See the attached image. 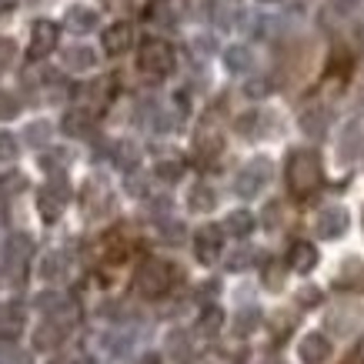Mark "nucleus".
Segmentation results:
<instances>
[{
	"label": "nucleus",
	"instance_id": "f257e3e1",
	"mask_svg": "<svg viewBox=\"0 0 364 364\" xmlns=\"http://www.w3.org/2000/svg\"><path fill=\"white\" fill-rule=\"evenodd\" d=\"M321 161L314 151H294L287 157V188L294 198H311L314 191L321 188Z\"/></svg>",
	"mask_w": 364,
	"mask_h": 364
},
{
	"label": "nucleus",
	"instance_id": "f03ea898",
	"mask_svg": "<svg viewBox=\"0 0 364 364\" xmlns=\"http://www.w3.org/2000/svg\"><path fill=\"white\" fill-rule=\"evenodd\" d=\"M137 291L144 298H164L171 284H174V267L167 261H157V257H147L141 267H137Z\"/></svg>",
	"mask_w": 364,
	"mask_h": 364
},
{
	"label": "nucleus",
	"instance_id": "7ed1b4c3",
	"mask_svg": "<svg viewBox=\"0 0 364 364\" xmlns=\"http://www.w3.org/2000/svg\"><path fill=\"white\" fill-rule=\"evenodd\" d=\"M174 47L161 41V37H151V41H144L141 44V54H137V64H141L144 74H151V77H167L171 70H174Z\"/></svg>",
	"mask_w": 364,
	"mask_h": 364
},
{
	"label": "nucleus",
	"instance_id": "20e7f679",
	"mask_svg": "<svg viewBox=\"0 0 364 364\" xmlns=\"http://www.w3.org/2000/svg\"><path fill=\"white\" fill-rule=\"evenodd\" d=\"M267 181H271V161H264V157H254L251 164L237 174V181H234V194H237V198H244V200H251V198H257V194L264 191Z\"/></svg>",
	"mask_w": 364,
	"mask_h": 364
},
{
	"label": "nucleus",
	"instance_id": "39448f33",
	"mask_svg": "<svg viewBox=\"0 0 364 364\" xmlns=\"http://www.w3.org/2000/svg\"><path fill=\"white\" fill-rule=\"evenodd\" d=\"M221 247H224V231L218 228V224H204V228H198V234H194V254H198L200 264H218Z\"/></svg>",
	"mask_w": 364,
	"mask_h": 364
},
{
	"label": "nucleus",
	"instance_id": "423d86ee",
	"mask_svg": "<svg viewBox=\"0 0 364 364\" xmlns=\"http://www.w3.org/2000/svg\"><path fill=\"white\" fill-rule=\"evenodd\" d=\"M348 228H351V218H348L344 208H324L318 214V221H314V231H318V237H324V241L341 237Z\"/></svg>",
	"mask_w": 364,
	"mask_h": 364
},
{
	"label": "nucleus",
	"instance_id": "0eeeda50",
	"mask_svg": "<svg viewBox=\"0 0 364 364\" xmlns=\"http://www.w3.org/2000/svg\"><path fill=\"white\" fill-rule=\"evenodd\" d=\"M298 358H301V364H328V358H331V341L321 331H308L298 344Z\"/></svg>",
	"mask_w": 364,
	"mask_h": 364
},
{
	"label": "nucleus",
	"instance_id": "6e6552de",
	"mask_svg": "<svg viewBox=\"0 0 364 364\" xmlns=\"http://www.w3.org/2000/svg\"><path fill=\"white\" fill-rule=\"evenodd\" d=\"M57 23H50V21H37L31 27V57L33 60H41V57H47V54H54L57 50Z\"/></svg>",
	"mask_w": 364,
	"mask_h": 364
},
{
	"label": "nucleus",
	"instance_id": "1a4fd4ad",
	"mask_svg": "<svg viewBox=\"0 0 364 364\" xmlns=\"http://www.w3.org/2000/svg\"><path fill=\"white\" fill-rule=\"evenodd\" d=\"M67 328H70V324H64V321H57V318L44 321V324L33 331V348H37V351H57L67 338Z\"/></svg>",
	"mask_w": 364,
	"mask_h": 364
},
{
	"label": "nucleus",
	"instance_id": "9d476101",
	"mask_svg": "<svg viewBox=\"0 0 364 364\" xmlns=\"http://www.w3.org/2000/svg\"><path fill=\"white\" fill-rule=\"evenodd\" d=\"M287 267L298 271V274H311L318 267V247L311 241H294L287 251Z\"/></svg>",
	"mask_w": 364,
	"mask_h": 364
},
{
	"label": "nucleus",
	"instance_id": "9b49d317",
	"mask_svg": "<svg viewBox=\"0 0 364 364\" xmlns=\"http://www.w3.org/2000/svg\"><path fill=\"white\" fill-rule=\"evenodd\" d=\"M131 44H134V27L131 23H114V27H107L104 31V50L111 57H121V54H127L131 50Z\"/></svg>",
	"mask_w": 364,
	"mask_h": 364
},
{
	"label": "nucleus",
	"instance_id": "f8f14e48",
	"mask_svg": "<svg viewBox=\"0 0 364 364\" xmlns=\"http://www.w3.org/2000/svg\"><path fill=\"white\" fill-rule=\"evenodd\" d=\"M221 147H224V141H221V134L214 131L210 124H204L198 134H194V154H198V161H214V157L221 154Z\"/></svg>",
	"mask_w": 364,
	"mask_h": 364
},
{
	"label": "nucleus",
	"instance_id": "ddd939ff",
	"mask_svg": "<svg viewBox=\"0 0 364 364\" xmlns=\"http://www.w3.org/2000/svg\"><path fill=\"white\" fill-rule=\"evenodd\" d=\"M23 331V304H7V308H0V338H7L14 341L17 334Z\"/></svg>",
	"mask_w": 364,
	"mask_h": 364
},
{
	"label": "nucleus",
	"instance_id": "4468645a",
	"mask_svg": "<svg viewBox=\"0 0 364 364\" xmlns=\"http://www.w3.org/2000/svg\"><path fill=\"white\" fill-rule=\"evenodd\" d=\"M224 328V311L218 308V304H208V308L198 314V321H194V331L200 334V338H214V334H221Z\"/></svg>",
	"mask_w": 364,
	"mask_h": 364
},
{
	"label": "nucleus",
	"instance_id": "2eb2a0df",
	"mask_svg": "<svg viewBox=\"0 0 364 364\" xmlns=\"http://www.w3.org/2000/svg\"><path fill=\"white\" fill-rule=\"evenodd\" d=\"M64 27L67 31H74V33H90V31H97V14L90 11V7H70L64 17Z\"/></svg>",
	"mask_w": 364,
	"mask_h": 364
},
{
	"label": "nucleus",
	"instance_id": "dca6fc26",
	"mask_svg": "<svg viewBox=\"0 0 364 364\" xmlns=\"http://www.w3.org/2000/svg\"><path fill=\"white\" fill-rule=\"evenodd\" d=\"M64 204L67 200L57 194V191H50V188H44L41 194H37V210H41V218H44L47 224H54L60 214H64Z\"/></svg>",
	"mask_w": 364,
	"mask_h": 364
},
{
	"label": "nucleus",
	"instance_id": "f3484780",
	"mask_svg": "<svg viewBox=\"0 0 364 364\" xmlns=\"http://www.w3.org/2000/svg\"><path fill=\"white\" fill-rule=\"evenodd\" d=\"M257 228L251 210H231L228 218H224V234H231V237H247V234Z\"/></svg>",
	"mask_w": 364,
	"mask_h": 364
},
{
	"label": "nucleus",
	"instance_id": "a211bd4d",
	"mask_svg": "<svg viewBox=\"0 0 364 364\" xmlns=\"http://www.w3.org/2000/svg\"><path fill=\"white\" fill-rule=\"evenodd\" d=\"M90 127H94V124H90V111H84V107H80V111H67L64 121H60V131H64L67 137H87Z\"/></svg>",
	"mask_w": 364,
	"mask_h": 364
},
{
	"label": "nucleus",
	"instance_id": "6ab92c4d",
	"mask_svg": "<svg viewBox=\"0 0 364 364\" xmlns=\"http://www.w3.org/2000/svg\"><path fill=\"white\" fill-rule=\"evenodd\" d=\"M4 251H7V261L14 267H23V261H31V254H33V241L27 234H11V241H7Z\"/></svg>",
	"mask_w": 364,
	"mask_h": 364
},
{
	"label": "nucleus",
	"instance_id": "aec40b11",
	"mask_svg": "<svg viewBox=\"0 0 364 364\" xmlns=\"http://www.w3.org/2000/svg\"><path fill=\"white\" fill-rule=\"evenodd\" d=\"M188 208L194 214H210V210L218 208V194L208 188V184H194L188 194Z\"/></svg>",
	"mask_w": 364,
	"mask_h": 364
},
{
	"label": "nucleus",
	"instance_id": "412c9836",
	"mask_svg": "<svg viewBox=\"0 0 364 364\" xmlns=\"http://www.w3.org/2000/svg\"><path fill=\"white\" fill-rule=\"evenodd\" d=\"M257 324H261V308L257 304H247V308H241L237 314H234V334L237 338H247V334L257 331Z\"/></svg>",
	"mask_w": 364,
	"mask_h": 364
},
{
	"label": "nucleus",
	"instance_id": "4be33fe9",
	"mask_svg": "<svg viewBox=\"0 0 364 364\" xmlns=\"http://www.w3.org/2000/svg\"><path fill=\"white\" fill-rule=\"evenodd\" d=\"M298 124L308 137H324V131H328V111L324 107H308V111L301 114Z\"/></svg>",
	"mask_w": 364,
	"mask_h": 364
},
{
	"label": "nucleus",
	"instance_id": "5701e85b",
	"mask_svg": "<svg viewBox=\"0 0 364 364\" xmlns=\"http://www.w3.org/2000/svg\"><path fill=\"white\" fill-rule=\"evenodd\" d=\"M94 64H97V54H94L90 47L77 44V47H67L64 50V67H70V70H90Z\"/></svg>",
	"mask_w": 364,
	"mask_h": 364
},
{
	"label": "nucleus",
	"instance_id": "b1692460",
	"mask_svg": "<svg viewBox=\"0 0 364 364\" xmlns=\"http://www.w3.org/2000/svg\"><path fill=\"white\" fill-rule=\"evenodd\" d=\"M114 164L121 167V171H134V167L141 164V147L134 141H117L114 144Z\"/></svg>",
	"mask_w": 364,
	"mask_h": 364
},
{
	"label": "nucleus",
	"instance_id": "393cba45",
	"mask_svg": "<svg viewBox=\"0 0 364 364\" xmlns=\"http://www.w3.org/2000/svg\"><path fill=\"white\" fill-rule=\"evenodd\" d=\"M251 64H254V57L244 44H234L224 50V67H228L231 74H244V70H251Z\"/></svg>",
	"mask_w": 364,
	"mask_h": 364
},
{
	"label": "nucleus",
	"instance_id": "a878e982",
	"mask_svg": "<svg viewBox=\"0 0 364 364\" xmlns=\"http://www.w3.org/2000/svg\"><path fill=\"white\" fill-rule=\"evenodd\" d=\"M41 277L44 281H64L67 277V257L60 251H50L44 254V261H41Z\"/></svg>",
	"mask_w": 364,
	"mask_h": 364
},
{
	"label": "nucleus",
	"instance_id": "bb28decb",
	"mask_svg": "<svg viewBox=\"0 0 364 364\" xmlns=\"http://www.w3.org/2000/svg\"><path fill=\"white\" fill-rule=\"evenodd\" d=\"M50 134H54V127H50L47 121H33V124H27L23 137H27V144H31V147H44V144L50 141Z\"/></svg>",
	"mask_w": 364,
	"mask_h": 364
},
{
	"label": "nucleus",
	"instance_id": "cd10ccee",
	"mask_svg": "<svg viewBox=\"0 0 364 364\" xmlns=\"http://www.w3.org/2000/svg\"><path fill=\"white\" fill-rule=\"evenodd\" d=\"M67 304L64 294H57V291H41L37 298H33V311H44V314H54Z\"/></svg>",
	"mask_w": 364,
	"mask_h": 364
},
{
	"label": "nucleus",
	"instance_id": "c85d7f7f",
	"mask_svg": "<svg viewBox=\"0 0 364 364\" xmlns=\"http://www.w3.org/2000/svg\"><path fill=\"white\" fill-rule=\"evenodd\" d=\"M261 277H264L267 291H281V287H284V264L271 257V261H264V274Z\"/></svg>",
	"mask_w": 364,
	"mask_h": 364
},
{
	"label": "nucleus",
	"instance_id": "c756f323",
	"mask_svg": "<svg viewBox=\"0 0 364 364\" xmlns=\"http://www.w3.org/2000/svg\"><path fill=\"white\" fill-rule=\"evenodd\" d=\"M21 154V147H17V137L11 131H0V164H14Z\"/></svg>",
	"mask_w": 364,
	"mask_h": 364
},
{
	"label": "nucleus",
	"instance_id": "7c9ffc66",
	"mask_svg": "<svg viewBox=\"0 0 364 364\" xmlns=\"http://www.w3.org/2000/svg\"><path fill=\"white\" fill-rule=\"evenodd\" d=\"M154 174L161 177V181H167V184H174V181H181V174H184V164H181V161H157Z\"/></svg>",
	"mask_w": 364,
	"mask_h": 364
},
{
	"label": "nucleus",
	"instance_id": "2f4dec72",
	"mask_svg": "<svg viewBox=\"0 0 364 364\" xmlns=\"http://www.w3.org/2000/svg\"><path fill=\"white\" fill-rule=\"evenodd\" d=\"M0 191L4 194H21V191H27V177L21 171H11V174L0 177Z\"/></svg>",
	"mask_w": 364,
	"mask_h": 364
},
{
	"label": "nucleus",
	"instance_id": "473e14b6",
	"mask_svg": "<svg viewBox=\"0 0 364 364\" xmlns=\"http://www.w3.org/2000/svg\"><path fill=\"white\" fill-rule=\"evenodd\" d=\"M251 261H254L251 247H237V251L228 257V271H244V267H251Z\"/></svg>",
	"mask_w": 364,
	"mask_h": 364
},
{
	"label": "nucleus",
	"instance_id": "72a5a7b5",
	"mask_svg": "<svg viewBox=\"0 0 364 364\" xmlns=\"http://www.w3.org/2000/svg\"><path fill=\"white\" fill-rule=\"evenodd\" d=\"M184 7H188L191 17L204 21V17H210V14H214V0H184Z\"/></svg>",
	"mask_w": 364,
	"mask_h": 364
},
{
	"label": "nucleus",
	"instance_id": "f704fd0d",
	"mask_svg": "<svg viewBox=\"0 0 364 364\" xmlns=\"http://www.w3.org/2000/svg\"><path fill=\"white\" fill-rule=\"evenodd\" d=\"M244 94H247V97H267V94H271V80L267 77H251L247 84H244Z\"/></svg>",
	"mask_w": 364,
	"mask_h": 364
},
{
	"label": "nucleus",
	"instance_id": "c9c22d12",
	"mask_svg": "<svg viewBox=\"0 0 364 364\" xmlns=\"http://www.w3.org/2000/svg\"><path fill=\"white\" fill-rule=\"evenodd\" d=\"M17 111H21V104L14 100V94L0 90V121H11V117H17Z\"/></svg>",
	"mask_w": 364,
	"mask_h": 364
},
{
	"label": "nucleus",
	"instance_id": "e433bc0d",
	"mask_svg": "<svg viewBox=\"0 0 364 364\" xmlns=\"http://www.w3.org/2000/svg\"><path fill=\"white\" fill-rule=\"evenodd\" d=\"M161 237H164V241H171V244H181V241H184V224H181V221L161 224Z\"/></svg>",
	"mask_w": 364,
	"mask_h": 364
},
{
	"label": "nucleus",
	"instance_id": "4c0bfd02",
	"mask_svg": "<svg viewBox=\"0 0 364 364\" xmlns=\"http://www.w3.org/2000/svg\"><path fill=\"white\" fill-rule=\"evenodd\" d=\"M257 121H261V117H257V114H241V117H237V124H234V127H237V134H244V137H251L254 131H257Z\"/></svg>",
	"mask_w": 364,
	"mask_h": 364
},
{
	"label": "nucleus",
	"instance_id": "58836bf2",
	"mask_svg": "<svg viewBox=\"0 0 364 364\" xmlns=\"http://www.w3.org/2000/svg\"><path fill=\"white\" fill-rule=\"evenodd\" d=\"M127 191H131L134 198H144V194H147V184H144L141 177H127Z\"/></svg>",
	"mask_w": 364,
	"mask_h": 364
},
{
	"label": "nucleus",
	"instance_id": "ea45409f",
	"mask_svg": "<svg viewBox=\"0 0 364 364\" xmlns=\"http://www.w3.org/2000/svg\"><path fill=\"white\" fill-rule=\"evenodd\" d=\"M277 221H281V208H277V204H267L264 224H267V228H277Z\"/></svg>",
	"mask_w": 364,
	"mask_h": 364
},
{
	"label": "nucleus",
	"instance_id": "a19ab883",
	"mask_svg": "<svg viewBox=\"0 0 364 364\" xmlns=\"http://www.w3.org/2000/svg\"><path fill=\"white\" fill-rule=\"evenodd\" d=\"M331 7L338 14H351L354 7H358V0H331Z\"/></svg>",
	"mask_w": 364,
	"mask_h": 364
},
{
	"label": "nucleus",
	"instance_id": "79ce46f5",
	"mask_svg": "<svg viewBox=\"0 0 364 364\" xmlns=\"http://www.w3.org/2000/svg\"><path fill=\"white\" fill-rule=\"evenodd\" d=\"M137 364H164V358H161L157 351H147V354H141V358H137Z\"/></svg>",
	"mask_w": 364,
	"mask_h": 364
},
{
	"label": "nucleus",
	"instance_id": "37998d69",
	"mask_svg": "<svg viewBox=\"0 0 364 364\" xmlns=\"http://www.w3.org/2000/svg\"><path fill=\"white\" fill-rule=\"evenodd\" d=\"M107 7H114V11H127V7H134V0H104Z\"/></svg>",
	"mask_w": 364,
	"mask_h": 364
},
{
	"label": "nucleus",
	"instance_id": "c03bdc74",
	"mask_svg": "<svg viewBox=\"0 0 364 364\" xmlns=\"http://www.w3.org/2000/svg\"><path fill=\"white\" fill-rule=\"evenodd\" d=\"M17 7V0H0V14H7V11H14Z\"/></svg>",
	"mask_w": 364,
	"mask_h": 364
},
{
	"label": "nucleus",
	"instance_id": "a18cd8bd",
	"mask_svg": "<svg viewBox=\"0 0 364 364\" xmlns=\"http://www.w3.org/2000/svg\"><path fill=\"white\" fill-rule=\"evenodd\" d=\"M354 361H358V364H364V341L358 344V351H354Z\"/></svg>",
	"mask_w": 364,
	"mask_h": 364
},
{
	"label": "nucleus",
	"instance_id": "49530a36",
	"mask_svg": "<svg viewBox=\"0 0 364 364\" xmlns=\"http://www.w3.org/2000/svg\"><path fill=\"white\" fill-rule=\"evenodd\" d=\"M70 364H97L94 358H77V361H70Z\"/></svg>",
	"mask_w": 364,
	"mask_h": 364
},
{
	"label": "nucleus",
	"instance_id": "de8ad7c7",
	"mask_svg": "<svg viewBox=\"0 0 364 364\" xmlns=\"http://www.w3.org/2000/svg\"><path fill=\"white\" fill-rule=\"evenodd\" d=\"M4 281H7V271H4V267H0V284H4Z\"/></svg>",
	"mask_w": 364,
	"mask_h": 364
},
{
	"label": "nucleus",
	"instance_id": "09e8293b",
	"mask_svg": "<svg viewBox=\"0 0 364 364\" xmlns=\"http://www.w3.org/2000/svg\"><path fill=\"white\" fill-rule=\"evenodd\" d=\"M257 4H281V0H257Z\"/></svg>",
	"mask_w": 364,
	"mask_h": 364
},
{
	"label": "nucleus",
	"instance_id": "8fccbe9b",
	"mask_svg": "<svg viewBox=\"0 0 364 364\" xmlns=\"http://www.w3.org/2000/svg\"><path fill=\"white\" fill-rule=\"evenodd\" d=\"M0 364H7V361H4V351H0Z\"/></svg>",
	"mask_w": 364,
	"mask_h": 364
}]
</instances>
